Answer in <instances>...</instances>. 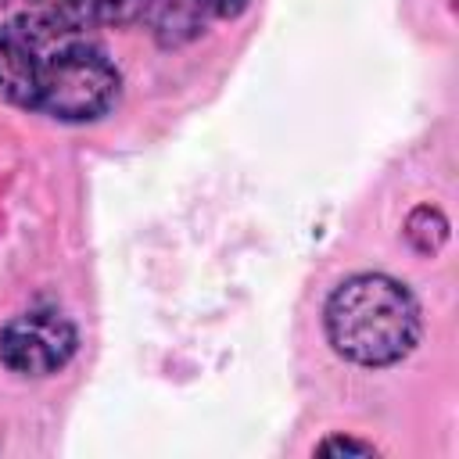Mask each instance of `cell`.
<instances>
[{
	"instance_id": "obj_5",
	"label": "cell",
	"mask_w": 459,
	"mask_h": 459,
	"mask_svg": "<svg viewBox=\"0 0 459 459\" xmlns=\"http://www.w3.org/2000/svg\"><path fill=\"white\" fill-rule=\"evenodd\" d=\"M25 14L57 32L86 36L90 29L115 22V0H29Z\"/></svg>"
},
{
	"instance_id": "obj_3",
	"label": "cell",
	"mask_w": 459,
	"mask_h": 459,
	"mask_svg": "<svg viewBox=\"0 0 459 459\" xmlns=\"http://www.w3.org/2000/svg\"><path fill=\"white\" fill-rule=\"evenodd\" d=\"M79 348L75 323L57 308H29L0 330V366L18 377H50L72 362Z\"/></svg>"
},
{
	"instance_id": "obj_7",
	"label": "cell",
	"mask_w": 459,
	"mask_h": 459,
	"mask_svg": "<svg viewBox=\"0 0 459 459\" xmlns=\"http://www.w3.org/2000/svg\"><path fill=\"white\" fill-rule=\"evenodd\" d=\"M169 0H115V22H136L154 7H165Z\"/></svg>"
},
{
	"instance_id": "obj_1",
	"label": "cell",
	"mask_w": 459,
	"mask_h": 459,
	"mask_svg": "<svg viewBox=\"0 0 459 459\" xmlns=\"http://www.w3.org/2000/svg\"><path fill=\"white\" fill-rule=\"evenodd\" d=\"M330 348L355 366H394L420 341V305L412 290L387 273H355L341 280L323 305Z\"/></svg>"
},
{
	"instance_id": "obj_4",
	"label": "cell",
	"mask_w": 459,
	"mask_h": 459,
	"mask_svg": "<svg viewBox=\"0 0 459 459\" xmlns=\"http://www.w3.org/2000/svg\"><path fill=\"white\" fill-rule=\"evenodd\" d=\"M36 72H39V54L32 39L18 29V22L0 25V97L32 111Z\"/></svg>"
},
{
	"instance_id": "obj_2",
	"label": "cell",
	"mask_w": 459,
	"mask_h": 459,
	"mask_svg": "<svg viewBox=\"0 0 459 459\" xmlns=\"http://www.w3.org/2000/svg\"><path fill=\"white\" fill-rule=\"evenodd\" d=\"M39 54L32 111L57 122H97L118 100V68L90 36L57 32L32 14L14 18Z\"/></svg>"
},
{
	"instance_id": "obj_6",
	"label": "cell",
	"mask_w": 459,
	"mask_h": 459,
	"mask_svg": "<svg viewBox=\"0 0 459 459\" xmlns=\"http://www.w3.org/2000/svg\"><path fill=\"white\" fill-rule=\"evenodd\" d=\"M197 14H208V18H237L247 0H186Z\"/></svg>"
},
{
	"instance_id": "obj_8",
	"label": "cell",
	"mask_w": 459,
	"mask_h": 459,
	"mask_svg": "<svg viewBox=\"0 0 459 459\" xmlns=\"http://www.w3.org/2000/svg\"><path fill=\"white\" fill-rule=\"evenodd\" d=\"M316 452H319V455H333V452H359V455H373L377 448H373V445H366V441H355V437H326Z\"/></svg>"
}]
</instances>
